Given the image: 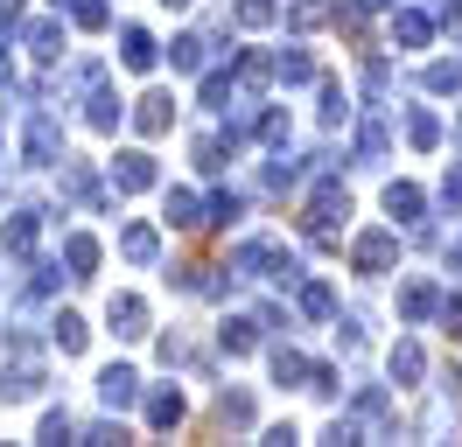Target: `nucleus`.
Listing matches in <instances>:
<instances>
[{"label":"nucleus","mask_w":462,"mask_h":447,"mask_svg":"<svg viewBox=\"0 0 462 447\" xmlns=\"http://www.w3.org/2000/svg\"><path fill=\"white\" fill-rule=\"evenodd\" d=\"M147 182H154L147 154H126V161H119V189H147Z\"/></svg>","instance_id":"obj_2"},{"label":"nucleus","mask_w":462,"mask_h":447,"mask_svg":"<svg viewBox=\"0 0 462 447\" xmlns=\"http://www.w3.org/2000/svg\"><path fill=\"white\" fill-rule=\"evenodd\" d=\"M385 259H393V238H365L357 245V266H385Z\"/></svg>","instance_id":"obj_7"},{"label":"nucleus","mask_w":462,"mask_h":447,"mask_svg":"<svg viewBox=\"0 0 462 447\" xmlns=\"http://www.w3.org/2000/svg\"><path fill=\"white\" fill-rule=\"evenodd\" d=\"M182 419V391H154V426H175Z\"/></svg>","instance_id":"obj_4"},{"label":"nucleus","mask_w":462,"mask_h":447,"mask_svg":"<svg viewBox=\"0 0 462 447\" xmlns=\"http://www.w3.org/2000/svg\"><path fill=\"white\" fill-rule=\"evenodd\" d=\"M225 350H253V322H231V329H225Z\"/></svg>","instance_id":"obj_8"},{"label":"nucleus","mask_w":462,"mask_h":447,"mask_svg":"<svg viewBox=\"0 0 462 447\" xmlns=\"http://www.w3.org/2000/svg\"><path fill=\"white\" fill-rule=\"evenodd\" d=\"M385 210H393V217H413V210H420V189H385Z\"/></svg>","instance_id":"obj_6"},{"label":"nucleus","mask_w":462,"mask_h":447,"mask_svg":"<svg viewBox=\"0 0 462 447\" xmlns=\"http://www.w3.org/2000/svg\"><path fill=\"white\" fill-rule=\"evenodd\" d=\"M126 63H134V70H147V63H154V42H147L141 28H134V35H126Z\"/></svg>","instance_id":"obj_5"},{"label":"nucleus","mask_w":462,"mask_h":447,"mask_svg":"<svg viewBox=\"0 0 462 447\" xmlns=\"http://www.w3.org/2000/svg\"><path fill=\"white\" fill-rule=\"evenodd\" d=\"M141 322H147V307L134 301V294H126V301H113V329H119V335H141Z\"/></svg>","instance_id":"obj_1"},{"label":"nucleus","mask_w":462,"mask_h":447,"mask_svg":"<svg viewBox=\"0 0 462 447\" xmlns=\"http://www.w3.org/2000/svg\"><path fill=\"white\" fill-rule=\"evenodd\" d=\"M91 259H98V245H91V238H70V266H78V273H85Z\"/></svg>","instance_id":"obj_9"},{"label":"nucleus","mask_w":462,"mask_h":447,"mask_svg":"<svg viewBox=\"0 0 462 447\" xmlns=\"http://www.w3.org/2000/svg\"><path fill=\"white\" fill-rule=\"evenodd\" d=\"M134 398V370H106V406H126Z\"/></svg>","instance_id":"obj_3"}]
</instances>
